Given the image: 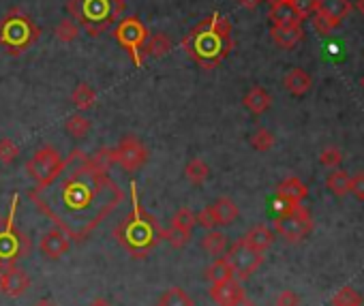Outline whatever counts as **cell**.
<instances>
[{
    "mask_svg": "<svg viewBox=\"0 0 364 306\" xmlns=\"http://www.w3.org/2000/svg\"><path fill=\"white\" fill-rule=\"evenodd\" d=\"M341 161H343V154H341V150L335 148V146L324 148L321 154H319V163H321L324 167H328V169H337V167L341 165Z\"/></svg>",
    "mask_w": 364,
    "mask_h": 306,
    "instance_id": "74e56055",
    "label": "cell"
},
{
    "mask_svg": "<svg viewBox=\"0 0 364 306\" xmlns=\"http://www.w3.org/2000/svg\"><path fill=\"white\" fill-rule=\"evenodd\" d=\"M17 204H20V197L13 195L9 214L5 219H0V268L15 266V261L28 257L32 248L30 238L15 225Z\"/></svg>",
    "mask_w": 364,
    "mask_h": 306,
    "instance_id": "8992f818",
    "label": "cell"
},
{
    "mask_svg": "<svg viewBox=\"0 0 364 306\" xmlns=\"http://www.w3.org/2000/svg\"><path fill=\"white\" fill-rule=\"evenodd\" d=\"M41 37V28L20 7L9 9L0 17V47L11 56H20Z\"/></svg>",
    "mask_w": 364,
    "mask_h": 306,
    "instance_id": "5b68a950",
    "label": "cell"
},
{
    "mask_svg": "<svg viewBox=\"0 0 364 306\" xmlns=\"http://www.w3.org/2000/svg\"><path fill=\"white\" fill-rule=\"evenodd\" d=\"M77 37H80V24L73 20V17H64V20L56 26V39L60 43L77 41Z\"/></svg>",
    "mask_w": 364,
    "mask_h": 306,
    "instance_id": "f1b7e54d",
    "label": "cell"
},
{
    "mask_svg": "<svg viewBox=\"0 0 364 306\" xmlns=\"http://www.w3.org/2000/svg\"><path fill=\"white\" fill-rule=\"evenodd\" d=\"M232 306H257V304H255L253 300H249V298L245 296V298H240L238 302H234Z\"/></svg>",
    "mask_w": 364,
    "mask_h": 306,
    "instance_id": "ee69618b",
    "label": "cell"
},
{
    "mask_svg": "<svg viewBox=\"0 0 364 306\" xmlns=\"http://www.w3.org/2000/svg\"><path fill=\"white\" fill-rule=\"evenodd\" d=\"M34 306H56V304H54V302H49V300H39Z\"/></svg>",
    "mask_w": 364,
    "mask_h": 306,
    "instance_id": "bcb514c9",
    "label": "cell"
},
{
    "mask_svg": "<svg viewBox=\"0 0 364 306\" xmlns=\"http://www.w3.org/2000/svg\"><path fill=\"white\" fill-rule=\"evenodd\" d=\"M306 195H308L306 185L296 176L285 178L283 183L279 185V189H276V197L283 200V202H287L289 206H300Z\"/></svg>",
    "mask_w": 364,
    "mask_h": 306,
    "instance_id": "9a60e30c",
    "label": "cell"
},
{
    "mask_svg": "<svg viewBox=\"0 0 364 306\" xmlns=\"http://www.w3.org/2000/svg\"><path fill=\"white\" fill-rule=\"evenodd\" d=\"M289 3L293 5V9L300 13L302 20H304V17H311L317 11V0H289Z\"/></svg>",
    "mask_w": 364,
    "mask_h": 306,
    "instance_id": "f35d334b",
    "label": "cell"
},
{
    "mask_svg": "<svg viewBox=\"0 0 364 306\" xmlns=\"http://www.w3.org/2000/svg\"><path fill=\"white\" fill-rule=\"evenodd\" d=\"M317 9L341 22L343 17L350 15L352 3H350V0H317Z\"/></svg>",
    "mask_w": 364,
    "mask_h": 306,
    "instance_id": "484cf974",
    "label": "cell"
},
{
    "mask_svg": "<svg viewBox=\"0 0 364 306\" xmlns=\"http://www.w3.org/2000/svg\"><path fill=\"white\" fill-rule=\"evenodd\" d=\"M30 279L22 268L17 266H7L0 268V294L9 298H20L28 292Z\"/></svg>",
    "mask_w": 364,
    "mask_h": 306,
    "instance_id": "7c38bea8",
    "label": "cell"
},
{
    "mask_svg": "<svg viewBox=\"0 0 364 306\" xmlns=\"http://www.w3.org/2000/svg\"><path fill=\"white\" fill-rule=\"evenodd\" d=\"M66 9L80 28H84L90 37H99L123 15L125 0H69Z\"/></svg>",
    "mask_w": 364,
    "mask_h": 306,
    "instance_id": "277c9868",
    "label": "cell"
},
{
    "mask_svg": "<svg viewBox=\"0 0 364 306\" xmlns=\"http://www.w3.org/2000/svg\"><path fill=\"white\" fill-rule=\"evenodd\" d=\"M350 193H354L360 202H364V172H360V174H356V176L352 178Z\"/></svg>",
    "mask_w": 364,
    "mask_h": 306,
    "instance_id": "b9f144b4",
    "label": "cell"
},
{
    "mask_svg": "<svg viewBox=\"0 0 364 306\" xmlns=\"http://www.w3.org/2000/svg\"><path fill=\"white\" fill-rule=\"evenodd\" d=\"M210 296L219 306H232L240 298H245V287L238 279H232L219 285H210Z\"/></svg>",
    "mask_w": 364,
    "mask_h": 306,
    "instance_id": "5bb4252c",
    "label": "cell"
},
{
    "mask_svg": "<svg viewBox=\"0 0 364 306\" xmlns=\"http://www.w3.org/2000/svg\"><path fill=\"white\" fill-rule=\"evenodd\" d=\"M242 240H245L251 248L259 250V253H264L266 248L272 246V242H274V233H272L266 225H257V227L249 229V231H247V236L242 238Z\"/></svg>",
    "mask_w": 364,
    "mask_h": 306,
    "instance_id": "44dd1931",
    "label": "cell"
},
{
    "mask_svg": "<svg viewBox=\"0 0 364 306\" xmlns=\"http://www.w3.org/2000/svg\"><path fill=\"white\" fill-rule=\"evenodd\" d=\"M64 129H66V133L71 135V137L80 139V137H84L86 133L90 131V120L86 118V116H82V114H73V116L66 118Z\"/></svg>",
    "mask_w": 364,
    "mask_h": 306,
    "instance_id": "4dcf8cb0",
    "label": "cell"
},
{
    "mask_svg": "<svg viewBox=\"0 0 364 306\" xmlns=\"http://www.w3.org/2000/svg\"><path fill=\"white\" fill-rule=\"evenodd\" d=\"M332 306H362V296L354 287H343L332 298Z\"/></svg>",
    "mask_w": 364,
    "mask_h": 306,
    "instance_id": "1f68e13d",
    "label": "cell"
},
{
    "mask_svg": "<svg viewBox=\"0 0 364 306\" xmlns=\"http://www.w3.org/2000/svg\"><path fill=\"white\" fill-rule=\"evenodd\" d=\"M184 54L202 69H215L234 49L232 24L221 13H210L182 37Z\"/></svg>",
    "mask_w": 364,
    "mask_h": 306,
    "instance_id": "7a4b0ae2",
    "label": "cell"
},
{
    "mask_svg": "<svg viewBox=\"0 0 364 306\" xmlns=\"http://www.w3.org/2000/svg\"><path fill=\"white\" fill-rule=\"evenodd\" d=\"M131 212L114 229V238L133 259H144L163 240V229L157 219L140 204L135 183H131Z\"/></svg>",
    "mask_w": 364,
    "mask_h": 306,
    "instance_id": "3957f363",
    "label": "cell"
},
{
    "mask_svg": "<svg viewBox=\"0 0 364 306\" xmlns=\"http://www.w3.org/2000/svg\"><path fill=\"white\" fill-rule=\"evenodd\" d=\"M114 163L112 148H101L90 156L73 150L64 169L47 187L30 189L28 200L69 240L84 242L125 200L123 189L108 174Z\"/></svg>",
    "mask_w": 364,
    "mask_h": 306,
    "instance_id": "6da1fadb",
    "label": "cell"
},
{
    "mask_svg": "<svg viewBox=\"0 0 364 306\" xmlns=\"http://www.w3.org/2000/svg\"><path fill=\"white\" fill-rule=\"evenodd\" d=\"M270 22L272 26H302V17L289 0H283L270 5Z\"/></svg>",
    "mask_w": 364,
    "mask_h": 306,
    "instance_id": "2e32d148",
    "label": "cell"
},
{
    "mask_svg": "<svg viewBox=\"0 0 364 306\" xmlns=\"http://www.w3.org/2000/svg\"><path fill=\"white\" fill-rule=\"evenodd\" d=\"M163 240H167L171 248H182L191 240V233H186L182 229H176V227H169L167 231L163 229Z\"/></svg>",
    "mask_w": 364,
    "mask_h": 306,
    "instance_id": "8d00e7d4",
    "label": "cell"
},
{
    "mask_svg": "<svg viewBox=\"0 0 364 306\" xmlns=\"http://www.w3.org/2000/svg\"><path fill=\"white\" fill-rule=\"evenodd\" d=\"M114 156H116V163L125 172H137L146 165L148 148L135 135H127L118 141V146L114 148Z\"/></svg>",
    "mask_w": 364,
    "mask_h": 306,
    "instance_id": "8fae6325",
    "label": "cell"
},
{
    "mask_svg": "<svg viewBox=\"0 0 364 306\" xmlns=\"http://www.w3.org/2000/svg\"><path fill=\"white\" fill-rule=\"evenodd\" d=\"M148 34L150 32H148L146 24L140 20V17H135V15L120 20L116 24V28H114V39L118 41L120 47H123L129 54L135 67H144L146 58H144L142 49H144V43L148 39Z\"/></svg>",
    "mask_w": 364,
    "mask_h": 306,
    "instance_id": "ba28073f",
    "label": "cell"
},
{
    "mask_svg": "<svg viewBox=\"0 0 364 306\" xmlns=\"http://www.w3.org/2000/svg\"><path fill=\"white\" fill-rule=\"evenodd\" d=\"M39 250L47 259H60L69 250V236L58 227H51L39 240Z\"/></svg>",
    "mask_w": 364,
    "mask_h": 306,
    "instance_id": "4fadbf2b",
    "label": "cell"
},
{
    "mask_svg": "<svg viewBox=\"0 0 364 306\" xmlns=\"http://www.w3.org/2000/svg\"><path fill=\"white\" fill-rule=\"evenodd\" d=\"M270 37L279 47L291 49V47H296L302 41L304 30H302V26H272L270 28Z\"/></svg>",
    "mask_w": 364,
    "mask_h": 306,
    "instance_id": "e0dca14e",
    "label": "cell"
},
{
    "mask_svg": "<svg viewBox=\"0 0 364 306\" xmlns=\"http://www.w3.org/2000/svg\"><path fill=\"white\" fill-rule=\"evenodd\" d=\"M195 214L191 212L189 208H180L176 214H174V219H171V227H176V229H182L186 233H193V227H195Z\"/></svg>",
    "mask_w": 364,
    "mask_h": 306,
    "instance_id": "836d02e7",
    "label": "cell"
},
{
    "mask_svg": "<svg viewBox=\"0 0 364 306\" xmlns=\"http://www.w3.org/2000/svg\"><path fill=\"white\" fill-rule=\"evenodd\" d=\"M285 88L289 90L291 95H296V97H302L306 95L311 86H313V82H311V75L306 73V71L302 69H291L289 73L285 75Z\"/></svg>",
    "mask_w": 364,
    "mask_h": 306,
    "instance_id": "ffe728a7",
    "label": "cell"
},
{
    "mask_svg": "<svg viewBox=\"0 0 364 306\" xmlns=\"http://www.w3.org/2000/svg\"><path fill=\"white\" fill-rule=\"evenodd\" d=\"M206 279H208V283H210V285H219V283H225V281H232L236 276H234V270H232L230 261L225 257H219V259H215L210 266H208Z\"/></svg>",
    "mask_w": 364,
    "mask_h": 306,
    "instance_id": "603a6c76",
    "label": "cell"
},
{
    "mask_svg": "<svg viewBox=\"0 0 364 306\" xmlns=\"http://www.w3.org/2000/svg\"><path fill=\"white\" fill-rule=\"evenodd\" d=\"M88 306H112V304H110L108 300H103V298H97V300H93Z\"/></svg>",
    "mask_w": 364,
    "mask_h": 306,
    "instance_id": "f6af8a7d",
    "label": "cell"
},
{
    "mask_svg": "<svg viewBox=\"0 0 364 306\" xmlns=\"http://www.w3.org/2000/svg\"><path fill=\"white\" fill-rule=\"evenodd\" d=\"M360 84H362V88H364V78H362V82H360Z\"/></svg>",
    "mask_w": 364,
    "mask_h": 306,
    "instance_id": "c3c4849f",
    "label": "cell"
},
{
    "mask_svg": "<svg viewBox=\"0 0 364 306\" xmlns=\"http://www.w3.org/2000/svg\"><path fill=\"white\" fill-rule=\"evenodd\" d=\"M195 223L202 225L204 229H215V227H217V219H215V214H213V208L208 206V208L199 210V212L195 214Z\"/></svg>",
    "mask_w": 364,
    "mask_h": 306,
    "instance_id": "ab89813d",
    "label": "cell"
},
{
    "mask_svg": "<svg viewBox=\"0 0 364 306\" xmlns=\"http://www.w3.org/2000/svg\"><path fill=\"white\" fill-rule=\"evenodd\" d=\"M274 229H276V233H281L285 240L300 242L302 238L308 236L311 229H313V219H311L308 210L300 204L285 214H276Z\"/></svg>",
    "mask_w": 364,
    "mask_h": 306,
    "instance_id": "9c48e42d",
    "label": "cell"
},
{
    "mask_svg": "<svg viewBox=\"0 0 364 306\" xmlns=\"http://www.w3.org/2000/svg\"><path fill=\"white\" fill-rule=\"evenodd\" d=\"M232 270H234V276L238 281H247L255 270L262 266L264 261V253H259V250L251 248L245 240H238L230 250H228V257Z\"/></svg>",
    "mask_w": 364,
    "mask_h": 306,
    "instance_id": "30bf717a",
    "label": "cell"
},
{
    "mask_svg": "<svg viewBox=\"0 0 364 306\" xmlns=\"http://www.w3.org/2000/svg\"><path fill=\"white\" fill-rule=\"evenodd\" d=\"M17 156H20V146H17V143L9 137L0 139V163L11 165Z\"/></svg>",
    "mask_w": 364,
    "mask_h": 306,
    "instance_id": "d590c367",
    "label": "cell"
},
{
    "mask_svg": "<svg viewBox=\"0 0 364 306\" xmlns=\"http://www.w3.org/2000/svg\"><path fill=\"white\" fill-rule=\"evenodd\" d=\"M274 306H300V298L291 290H285V292H281L279 296H276Z\"/></svg>",
    "mask_w": 364,
    "mask_h": 306,
    "instance_id": "60d3db41",
    "label": "cell"
},
{
    "mask_svg": "<svg viewBox=\"0 0 364 306\" xmlns=\"http://www.w3.org/2000/svg\"><path fill=\"white\" fill-rule=\"evenodd\" d=\"M157 306H195V302L191 300L184 294V290H180V287H171V290H167L161 296V300H159Z\"/></svg>",
    "mask_w": 364,
    "mask_h": 306,
    "instance_id": "f546056e",
    "label": "cell"
},
{
    "mask_svg": "<svg viewBox=\"0 0 364 306\" xmlns=\"http://www.w3.org/2000/svg\"><path fill=\"white\" fill-rule=\"evenodd\" d=\"M326 185H328V189H330L337 197H345L350 193V187H352V178L345 174L343 169H335L330 176H328V180H326Z\"/></svg>",
    "mask_w": 364,
    "mask_h": 306,
    "instance_id": "83f0119b",
    "label": "cell"
},
{
    "mask_svg": "<svg viewBox=\"0 0 364 306\" xmlns=\"http://www.w3.org/2000/svg\"><path fill=\"white\" fill-rule=\"evenodd\" d=\"M245 107L251 112V114H255V116H259V114H264V112H268L270 110V105H272V97L266 93L264 88H259V86H255V88H251L249 93L245 95Z\"/></svg>",
    "mask_w": 364,
    "mask_h": 306,
    "instance_id": "d6986e66",
    "label": "cell"
},
{
    "mask_svg": "<svg viewBox=\"0 0 364 306\" xmlns=\"http://www.w3.org/2000/svg\"><path fill=\"white\" fill-rule=\"evenodd\" d=\"M71 103L77 107L80 112H88L97 103V93L95 88H90L88 84H77L75 90L71 93Z\"/></svg>",
    "mask_w": 364,
    "mask_h": 306,
    "instance_id": "cb8c5ba5",
    "label": "cell"
},
{
    "mask_svg": "<svg viewBox=\"0 0 364 306\" xmlns=\"http://www.w3.org/2000/svg\"><path fill=\"white\" fill-rule=\"evenodd\" d=\"M169 49H171L169 37H167L165 32H157V34H148L142 54H144V58H157V60H161V58L167 56Z\"/></svg>",
    "mask_w": 364,
    "mask_h": 306,
    "instance_id": "ac0fdd59",
    "label": "cell"
},
{
    "mask_svg": "<svg viewBox=\"0 0 364 306\" xmlns=\"http://www.w3.org/2000/svg\"><path fill=\"white\" fill-rule=\"evenodd\" d=\"M251 146L257 150V152H268L272 150L274 146V135L268 131V129H257L251 137Z\"/></svg>",
    "mask_w": 364,
    "mask_h": 306,
    "instance_id": "e575fe53",
    "label": "cell"
},
{
    "mask_svg": "<svg viewBox=\"0 0 364 306\" xmlns=\"http://www.w3.org/2000/svg\"><path fill=\"white\" fill-rule=\"evenodd\" d=\"M311 22H313V28L319 32V34H328V32H332L341 22L339 20H335V17H330V15H326L324 11H315L313 15H311Z\"/></svg>",
    "mask_w": 364,
    "mask_h": 306,
    "instance_id": "d6a6232c",
    "label": "cell"
},
{
    "mask_svg": "<svg viewBox=\"0 0 364 306\" xmlns=\"http://www.w3.org/2000/svg\"><path fill=\"white\" fill-rule=\"evenodd\" d=\"M210 208L217 219V225H232L238 219V206L230 197H221V200H217Z\"/></svg>",
    "mask_w": 364,
    "mask_h": 306,
    "instance_id": "7402d4cb",
    "label": "cell"
},
{
    "mask_svg": "<svg viewBox=\"0 0 364 306\" xmlns=\"http://www.w3.org/2000/svg\"><path fill=\"white\" fill-rule=\"evenodd\" d=\"M356 9L364 15V0H358V3H356Z\"/></svg>",
    "mask_w": 364,
    "mask_h": 306,
    "instance_id": "7dc6e473",
    "label": "cell"
},
{
    "mask_svg": "<svg viewBox=\"0 0 364 306\" xmlns=\"http://www.w3.org/2000/svg\"><path fill=\"white\" fill-rule=\"evenodd\" d=\"M238 3L242 5V7H247V9H255L262 0H238Z\"/></svg>",
    "mask_w": 364,
    "mask_h": 306,
    "instance_id": "7bdbcfd3",
    "label": "cell"
},
{
    "mask_svg": "<svg viewBox=\"0 0 364 306\" xmlns=\"http://www.w3.org/2000/svg\"><path fill=\"white\" fill-rule=\"evenodd\" d=\"M202 248L206 253H210L215 257L223 255L225 248H228V236L221 231H215V229H208V233L202 238Z\"/></svg>",
    "mask_w": 364,
    "mask_h": 306,
    "instance_id": "d4e9b609",
    "label": "cell"
},
{
    "mask_svg": "<svg viewBox=\"0 0 364 306\" xmlns=\"http://www.w3.org/2000/svg\"><path fill=\"white\" fill-rule=\"evenodd\" d=\"M64 165H66V158H62L54 146L43 143V146L34 150V154L30 156V161L26 163V172L34 180V187L43 189L64 169Z\"/></svg>",
    "mask_w": 364,
    "mask_h": 306,
    "instance_id": "52a82bcc",
    "label": "cell"
},
{
    "mask_svg": "<svg viewBox=\"0 0 364 306\" xmlns=\"http://www.w3.org/2000/svg\"><path fill=\"white\" fill-rule=\"evenodd\" d=\"M184 176L191 185H204L208 176H210V167H208L202 158H191L184 167Z\"/></svg>",
    "mask_w": 364,
    "mask_h": 306,
    "instance_id": "4316f807",
    "label": "cell"
}]
</instances>
